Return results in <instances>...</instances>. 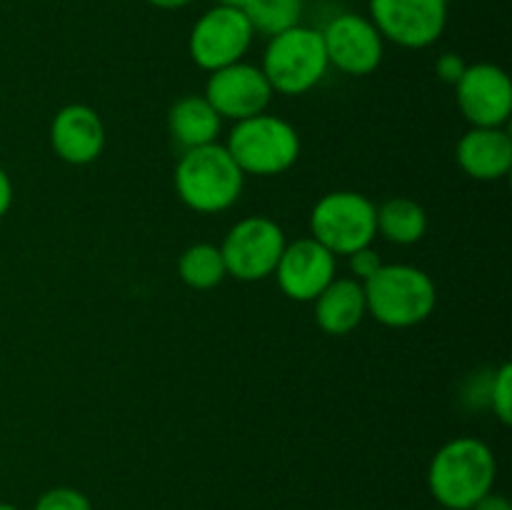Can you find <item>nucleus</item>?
I'll list each match as a JSON object with an SVG mask.
<instances>
[{
    "instance_id": "6e6552de",
    "label": "nucleus",
    "mask_w": 512,
    "mask_h": 510,
    "mask_svg": "<svg viewBox=\"0 0 512 510\" xmlns=\"http://www.w3.org/2000/svg\"><path fill=\"white\" fill-rule=\"evenodd\" d=\"M253 25L240 8L213 5L195 20L190 30V58L198 68L213 70L240 63L253 43Z\"/></svg>"
},
{
    "instance_id": "4be33fe9",
    "label": "nucleus",
    "mask_w": 512,
    "mask_h": 510,
    "mask_svg": "<svg viewBox=\"0 0 512 510\" xmlns=\"http://www.w3.org/2000/svg\"><path fill=\"white\" fill-rule=\"evenodd\" d=\"M33 510H93L90 498L85 493H80L78 488H68V485H60V488H50L35 500Z\"/></svg>"
},
{
    "instance_id": "f3484780",
    "label": "nucleus",
    "mask_w": 512,
    "mask_h": 510,
    "mask_svg": "<svg viewBox=\"0 0 512 510\" xmlns=\"http://www.w3.org/2000/svg\"><path fill=\"white\" fill-rule=\"evenodd\" d=\"M223 118L215 113L205 95H185L168 110V130L185 150L215 143Z\"/></svg>"
},
{
    "instance_id": "2eb2a0df",
    "label": "nucleus",
    "mask_w": 512,
    "mask_h": 510,
    "mask_svg": "<svg viewBox=\"0 0 512 510\" xmlns=\"http://www.w3.org/2000/svg\"><path fill=\"white\" fill-rule=\"evenodd\" d=\"M458 163L475 180H500L512 168V138L505 128H470L458 143Z\"/></svg>"
},
{
    "instance_id": "f257e3e1",
    "label": "nucleus",
    "mask_w": 512,
    "mask_h": 510,
    "mask_svg": "<svg viewBox=\"0 0 512 510\" xmlns=\"http://www.w3.org/2000/svg\"><path fill=\"white\" fill-rule=\"evenodd\" d=\"M498 463L488 443L478 438H453L433 455L428 488L445 510H470L493 490Z\"/></svg>"
},
{
    "instance_id": "f8f14e48",
    "label": "nucleus",
    "mask_w": 512,
    "mask_h": 510,
    "mask_svg": "<svg viewBox=\"0 0 512 510\" xmlns=\"http://www.w3.org/2000/svg\"><path fill=\"white\" fill-rule=\"evenodd\" d=\"M203 95L220 118L240 123V120L268 110L270 100H273V88L258 65L240 60L228 68L213 70Z\"/></svg>"
},
{
    "instance_id": "20e7f679",
    "label": "nucleus",
    "mask_w": 512,
    "mask_h": 510,
    "mask_svg": "<svg viewBox=\"0 0 512 510\" xmlns=\"http://www.w3.org/2000/svg\"><path fill=\"white\" fill-rule=\"evenodd\" d=\"M328 68L323 35L305 25L273 35L260 65L273 93L280 95L308 93L325 78Z\"/></svg>"
},
{
    "instance_id": "cd10ccee",
    "label": "nucleus",
    "mask_w": 512,
    "mask_h": 510,
    "mask_svg": "<svg viewBox=\"0 0 512 510\" xmlns=\"http://www.w3.org/2000/svg\"><path fill=\"white\" fill-rule=\"evenodd\" d=\"M215 3L225 5V8H240V10H243L245 5L250 3V0H215Z\"/></svg>"
},
{
    "instance_id": "412c9836",
    "label": "nucleus",
    "mask_w": 512,
    "mask_h": 510,
    "mask_svg": "<svg viewBox=\"0 0 512 510\" xmlns=\"http://www.w3.org/2000/svg\"><path fill=\"white\" fill-rule=\"evenodd\" d=\"M488 405L503 425L512 423V365H500L488 385Z\"/></svg>"
},
{
    "instance_id": "423d86ee",
    "label": "nucleus",
    "mask_w": 512,
    "mask_h": 510,
    "mask_svg": "<svg viewBox=\"0 0 512 510\" xmlns=\"http://www.w3.org/2000/svg\"><path fill=\"white\" fill-rule=\"evenodd\" d=\"M375 210L378 205L368 195L353 190H335L323 195L310 213V230H313L310 238L325 245L335 258L368 248L378 235Z\"/></svg>"
},
{
    "instance_id": "f03ea898",
    "label": "nucleus",
    "mask_w": 512,
    "mask_h": 510,
    "mask_svg": "<svg viewBox=\"0 0 512 510\" xmlns=\"http://www.w3.org/2000/svg\"><path fill=\"white\" fill-rule=\"evenodd\" d=\"M245 175L220 143L185 150L175 168V190L195 213L228 210L243 193Z\"/></svg>"
},
{
    "instance_id": "a878e982",
    "label": "nucleus",
    "mask_w": 512,
    "mask_h": 510,
    "mask_svg": "<svg viewBox=\"0 0 512 510\" xmlns=\"http://www.w3.org/2000/svg\"><path fill=\"white\" fill-rule=\"evenodd\" d=\"M13 205V183H10V175L0 168V218L10 210Z\"/></svg>"
},
{
    "instance_id": "aec40b11",
    "label": "nucleus",
    "mask_w": 512,
    "mask_h": 510,
    "mask_svg": "<svg viewBox=\"0 0 512 510\" xmlns=\"http://www.w3.org/2000/svg\"><path fill=\"white\" fill-rule=\"evenodd\" d=\"M248 15L253 33H263L268 38L283 30L300 25L303 18V0H250L243 8Z\"/></svg>"
},
{
    "instance_id": "9d476101",
    "label": "nucleus",
    "mask_w": 512,
    "mask_h": 510,
    "mask_svg": "<svg viewBox=\"0 0 512 510\" xmlns=\"http://www.w3.org/2000/svg\"><path fill=\"white\" fill-rule=\"evenodd\" d=\"M455 98L473 128H505L512 113L510 75L493 63L468 65L455 83Z\"/></svg>"
},
{
    "instance_id": "1a4fd4ad",
    "label": "nucleus",
    "mask_w": 512,
    "mask_h": 510,
    "mask_svg": "<svg viewBox=\"0 0 512 510\" xmlns=\"http://www.w3.org/2000/svg\"><path fill=\"white\" fill-rule=\"evenodd\" d=\"M370 20L383 40L420 50L433 45L448 25V0H370Z\"/></svg>"
},
{
    "instance_id": "dca6fc26",
    "label": "nucleus",
    "mask_w": 512,
    "mask_h": 510,
    "mask_svg": "<svg viewBox=\"0 0 512 510\" xmlns=\"http://www.w3.org/2000/svg\"><path fill=\"white\" fill-rule=\"evenodd\" d=\"M313 303L315 320H318L320 330L328 335L353 333L368 315L365 288L355 278H335Z\"/></svg>"
},
{
    "instance_id": "9b49d317",
    "label": "nucleus",
    "mask_w": 512,
    "mask_h": 510,
    "mask_svg": "<svg viewBox=\"0 0 512 510\" xmlns=\"http://www.w3.org/2000/svg\"><path fill=\"white\" fill-rule=\"evenodd\" d=\"M328 63L345 75H370L383 63L385 40L373 20L358 13H340L323 30Z\"/></svg>"
},
{
    "instance_id": "393cba45",
    "label": "nucleus",
    "mask_w": 512,
    "mask_h": 510,
    "mask_svg": "<svg viewBox=\"0 0 512 510\" xmlns=\"http://www.w3.org/2000/svg\"><path fill=\"white\" fill-rule=\"evenodd\" d=\"M470 510H512V503L505 498V495L490 490V493L483 495V498H480Z\"/></svg>"
},
{
    "instance_id": "0eeeda50",
    "label": "nucleus",
    "mask_w": 512,
    "mask_h": 510,
    "mask_svg": "<svg viewBox=\"0 0 512 510\" xmlns=\"http://www.w3.org/2000/svg\"><path fill=\"white\" fill-rule=\"evenodd\" d=\"M285 245L288 240L275 220L265 218V215H250L228 230L223 245H220V253H223L228 275L253 283V280H265L275 273V265H278Z\"/></svg>"
},
{
    "instance_id": "39448f33",
    "label": "nucleus",
    "mask_w": 512,
    "mask_h": 510,
    "mask_svg": "<svg viewBox=\"0 0 512 510\" xmlns=\"http://www.w3.org/2000/svg\"><path fill=\"white\" fill-rule=\"evenodd\" d=\"M243 175H280L300 155V135L288 120L260 113L233 125L225 143Z\"/></svg>"
},
{
    "instance_id": "c85d7f7f",
    "label": "nucleus",
    "mask_w": 512,
    "mask_h": 510,
    "mask_svg": "<svg viewBox=\"0 0 512 510\" xmlns=\"http://www.w3.org/2000/svg\"><path fill=\"white\" fill-rule=\"evenodd\" d=\"M0 510H20V508H15V505L10 503H0Z\"/></svg>"
},
{
    "instance_id": "4468645a",
    "label": "nucleus",
    "mask_w": 512,
    "mask_h": 510,
    "mask_svg": "<svg viewBox=\"0 0 512 510\" xmlns=\"http://www.w3.org/2000/svg\"><path fill=\"white\" fill-rule=\"evenodd\" d=\"M50 145L70 165H88L105 148V125L93 108L83 103L65 105L50 123Z\"/></svg>"
},
{
    "instance_id": "ddd939ff",
    "label": "nucleus",
    "mask_w": 512,
    "mask_h": 510,
    "mask_svg": "<svg viewBox=\"0 0 512 510\" xmlns=\"http://www.w3.org/2000/svg\"><path fill=\"white\" fill-rule=\"evenodd\" d=\"M335 268V255L325 245L315 238H300L285 245L273 275L290 300L313 303L335 280Z\"/></svg>"
},
{
    "instance_id": "a211bd4d",
    "label": "nucleus",
    "mask_w": 512,
    "mask_h": 510,
    "mask_svg": "<svg viewBox=\"0 0 512 510\" xmlns=\"http://www.w3.org/2000/svg\"><path fill=\"white\" fill-rule=\"evenodd\" d=\"M375 230L388 243L413 245L428 233V213L410 198H390L375 210Z\"/></svg>"
},
{
    "instance_id": "b1692460",
    "label": "nucleus",
    "mask_w": 512,
    "mask_h": 510,
    "mask_svg": "<svg viewBox=\"0 0 512 510\" xmlns=\"http://www.w3.org/2000/svg\"><path fill=\"white\" fill-rule=\"evenodd\" d=\"M465 68H468V63H465L463 55L458 53H443L438 58V63H435V73H438V78L448 85L458 83V80L463 78Z\"/></svg>"
},
{
    "instance_id": "6ab92c4d",
    "label": "nucleus",
    "mask_w": 512,
    "mask_h": 510,
    "mask_svg": "<svg viewBox=\"0 0 512 510\" xmlns=\"http://www.w3.org/2000/svg\"><path fill=\"white\" fill-rule=\"evenodd\" d=\"M178 273L188 288L193 290H210L215 285L223 283V278L228 275L225 270V260L220 248L210 243H198L190 245L178 260Z\"/></svg>"
},
{
    "instance_id": "bb28decb",
    "label": "nucleus",
    "mask_w": 512,
    "mask_h": 510,
    "mask_svg": "<svg viewBox=\"0 0 512 510\" xmlns=\"http://www.w3.org/2000/svg\"><path fill=\"white\" fill-rule=\"evenodd\" d=\"M145 3H150L153 8H160V10H178V8H185L190 0H145Z\"/></svg>"
},
{
    "instance_id": "7ed1b4c3",
    "label": "nucleus",
    "mask_w": 512,
    "mask_h": 510,
    "mask_svg": "<svg viewBox=\"0 0 512 510\" xmlns=\"http://www.w3.org/2000/svg\"><path fill=\"white\" fill-rule=\"evenodd\" d=\"M368 313L388 328H413L433 315L438 290L433 278L415 265H385L363 283Z\"/></svg>"
},
{
    "instance_id": "5701e85b",
    "label": "nucleus",
    "mask_w": 512,
    "mask_h": 510,
    "mask_svg": "<svg viewBox=\"0 0 512 510\" xmlns=\"http://www.w3.org/2000/svg\"><path fill=\"white\" fill-rule=\"evenodd\" d=\"M348 268H350V273H353L350 278L365 283V280L373 278V275L383 268V260H380V255L368 245V248H360V250H355V253L348 255Z\"/></svg>"
}]
</instances>
